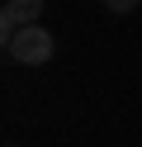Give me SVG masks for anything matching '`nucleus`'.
<instances>
[{
  "instance_id": "obj_1",
  "label": "nucleus",
  "mask_w": 142,
  "mask_h": 147,
  "mask_svg": "<svg viewBox=\"0 0 142 147\" xmlns=\"http://www.w3.org/2000/svg\"><path fill=\"white\" fill-rule=\"evenodd\" d=\"M52 48L57 43H52V33H47L43 24H24V29H14L5 38V52L14 62H24V67H43V62L52 57Z\"/></svg>"
},
{
  "instance_id": "obj_2",
  "label": "nucleus",
  "mask_w": 142,
  "mask_h": 147,
  "mask_svg": "<svg viewBox=\"0 0 142 147\" xmlns=\"http://www.w3.org/2000/svg\"><path fill=\"white\" fill-rule=\"evenodd\" d=\"M38 14H43V0H5V10H0L5 38H9L14 29H24V24H38Z\"/></svg>"
},
{
  "instance_id": "obj_3",
  "label": "nucleus",
  "mask_w": 142,
  "mask_h": 147,
  "mask_svg": "<svg viewBox=\"0 0 142 147\" xmlns=\"http://www.w3.org/2000/svg\"><path fill=\"white\" fill-rule=\"evenodd\" d=\"M104 10H114V14H128V10H137V0H104Z\"/></svg>"
},
{
  "instance_id": "obj_4",
  "label": "nucleus",
  "mask_w": 142,
  "mask_h": 147,
  "mask_svg": "<svg viewBox=\"0 0 142 147\" xmlns=\"http://www.w3.org/2000/svg\"><path fill=\"white\" fill-rule=\"evenodd\" d=\"M9 147H14V142H9Z\"/></svg>"
}]
</instances>
